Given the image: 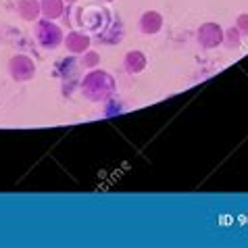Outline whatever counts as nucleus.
Wrapping results in <instances>:
<instances>
[{"instance_id":"f257e3e1","label":"nucleus","mask_w":248,"mask_h":248,"mask_svg":"<svg viewBox=\"0 0 248 248\" xmlns=\"http://www.w3.org/2000/svg\"><path fill=\"white\" fill-rule=\"evenodd\" d=\"M115 92V79L107 71H90L81 81V94L90 102H105Z\"/></svg>"},{"instance_id":"f03ea898","label":"nucleus","mask_w":248,"mask_h":248,"mask_svg":"<svg viewBox=\"0 0 248 248\" xmlns=\"http://www.w3.org/2000/svg\"><path fill=\"white\" fill-rule=\"evenodd\" d=\"M36 38L42 48L46 50H54L57 46L63 44V30L52 21V19H44V21H38L36 23Z\"/></svg>"},{"instance_id":"7ed1b4c3","label":"nucleus","mask_w":248,"mask_h":248,"mask_svg":"<svg viewBox=\"0 0 248 248\" xmlns=\"http://www.w3.org/2000/svg\"><path fill=\"white\" fill-rule=\"evenodd\" d=\"M9 75L15 81H30L36 75V65L30 57L25 54H17L9 61Z\"/></svg>"},{"instance_id":"20e7f679","label":"nucleus","mask_w":248,"mask_h":248,"mask_svg":"<svg viewBox=\"0 0 248 248\" xmlns=\"http://www.w3.org/2000/svg\"><path fill=\"white\" fill-rule=\"evenodd\" d=\"M198 44L202 48H217L223 44V27L219 23H202L198 27Z\"/></svg>"},{"instance_id":"39448f33","label":"nucleus","mask_w":248,"mask_h":248,"mask_svg":"<svg viewBox=\"0 0 248 248\" xmlns=\"http://www.w3.org/2000/svg\"><path fill=\"white\" fill-rule=\"evenodd\" d=\"M63 42H65V48L71 54H84L88 48H90L92 38L88 36V33H84V31H69Z\"/></svg>"},{"instance_id":"423d86ee","label":"nucleus","mask_w":248,"mask_h":248,"mask_svg":"<svg viewBox=\"0 0 248 248\" xmlns=\"http://www.w3.org/2000/svg\"><path fill=\"white\" fill-rule=\"evenodd\" d=\"M140 30H142V33H148V36L158 33L163 30V15L156 11H146L140 17Z\"/></svg>"},{"instance_id":"0eeeda50","label":"nucleus","mask_w":248,"mask_h":248,"mask_svg":"<svg viewBox=\"0 0 248 248\" xmlns=\"http://www.w3.org/2000/svg\"><path fill=\"white\" fill-rule=\"evenodd\" d=\"M17 13L23 21H38V17L42 15V6L40 0H19L17 2Z\"/></svg>"},{"instance_id":"6e6552de","label":"nucleus","mask_w":248,"mask_h":248,"mask_svg":"<svg viewBox=\"0 0 248 248\" xmlns=\"http://www.w3.org/2000/svg\"><path fill=\"white\" fill-rule=\"evenodd\" d=\"M123 65H125L127 73H142L144 69H146V57H144V52H140V50H129L125 54Z\"/></svg>"},{"instance_id":"1a4fd4ad","label":"nucleus","mask_w":248,"mask_h":248,"mask_svg":"<svg viewBox=\"0 0 248 248\" xmlns=\"http://www.w3.org/2000/svg\"><path fill=\"white\" fill-rule=\"evenodd\" d=\"M42 6V15L44 19H59L61 15H65V0H40Z\"/></svg>"},{"instance_id":"9d476101","label":"nucleus","mask_w":248,"mask_h":248,"mask_svg":"<svg viewBox=\"0 0 248 248\" xmlns=\"http://www.w3.org/2000/svg\"><path fill=\"white\" fill-rule=\"evenodd\" d=\"M223 42L227 44V48H238L242 44V33L238 27H230L227 31H223Z\"/></svg>"},{"instance_id":"9b49d317","label":"nucleus","mask_w":248,"mask_h":248,"mask_svg":"<svg viewBox=\"0 0 248 248\" xmlns=\"http://www.w3.org/2000/svg\"><path fill=\"white\" fill-rule=\"evenodd\" d=\"M98 63H100V54H98V52H94V50H86V52H84L81 65H84L86 69H94Z\"/></svg>"},{"instance_id":"f8f14e48","label":"nucleus","mask_w":248,"mask_h":248,"mask_svg":"<svg viewBox=\"0 0 248 248\" xmlns=\"http://www.w3.org/2000/svg\"><path fill=\"white\" fill-rule=\"evenodd\" d=\"M236 27L240 30V33H246V36H248V13H242V15H238Z\"/></svg>"},{"instance_id":"ddd939ff","label":"nucleus","mask_w":248,"mask_h":248,"mask_svg":"<svg viewBox=\"0 0 248 248\" xmlns=\"http://www.w3.org/2000/svg\"><path fill=\"white\" fill-rule=\"evenodd\" d=\"M65 2H69V4H71V2H78V0H65Z\"/></svg>"}]
</instances>
